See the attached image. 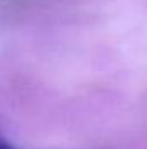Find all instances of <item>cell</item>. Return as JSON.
Returning a JSON list of instances; mask_svg holds the SVG:
<instances>
[{"label":"cell","mask_w":147,"mask_h":149,"mask_svg":"<svg viewBox=\"0 0 147 149\" xmlns=\"http://www.w3.org/2000/svg\"><path fill=\"white\" fill-rule=\"evenodd\" d=\"M0 149H14V148H12V146H10V144H9L5 139L0 135Z\"/></svg>","instance_id":"6da1fadb"}]
</instances>
